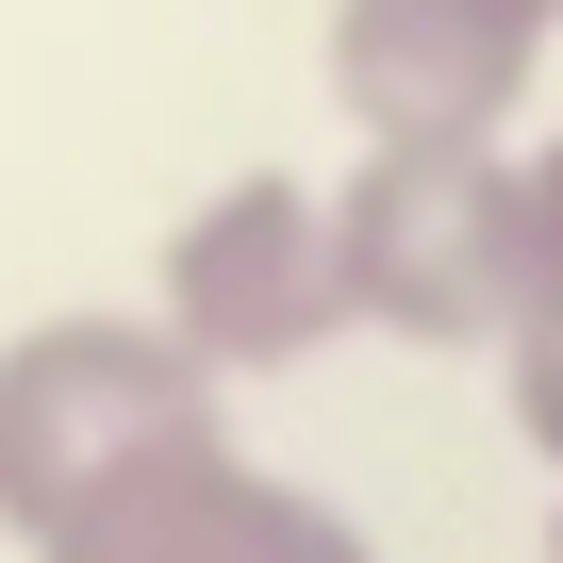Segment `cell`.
Segmentation results:
<instances>
[{
    "mask_svg": "<svg viewBox=\"0 0 563 563\" xmlns=\"http://www.w3.org/2000/svg\"><path fill=\"white\" fill-rule=\"evenodd\" d=\"M133 464H166V382L100 332H34L18 365H0V514H100Z\"/></svg>",
    "mask_w": 563,
    "mask_h": 563,
    "instance_id": "6da1fadb",
    "label": "cell"
}]
</instances>
